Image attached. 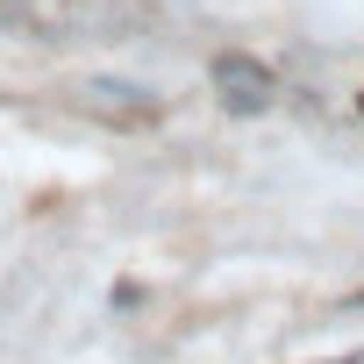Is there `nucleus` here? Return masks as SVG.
<instances>
[{"label": "nucleus", "mask_w": 364, "mask_h": 364, "mask_svg": "<svg viewBox=\"0 0 364 364\" xmlns=\"http://www.w3.org/2000/svg\"><path fill=\"white\" fill-rule=\"evenodd\" d=\"M208 79H215L222 107H236V114H257V107H272V93H279L272 65H257L250 50H222V58L208 65Z\"/></svg>", "instance_id": "obj_1"}, {"label": "nucleus", "mask_w": 364, "mask_h": 364, "mask_svg": "<svg viewBox=\"0 0 364 364\" xmlns=\"http://www.w3.org/2000/svg\"><path fill=\"white\" fill-rule=\"evenodd\" d=\"M328 364H357V357H328Z\"/></svg>", "instance_id": "obj_2"}]
</instances>
